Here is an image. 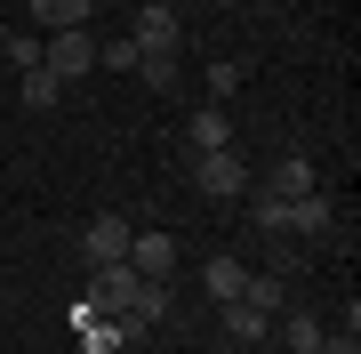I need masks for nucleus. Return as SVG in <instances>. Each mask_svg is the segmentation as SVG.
<instances>
[{"label":"nucleus","mask_w":361,"mask_h":354,"mask_svg":"<svg viewBox=\"0 0 361 354\" xmlns=\"http://www.w3.org/2000/svg\"><path fill=\"white\" fill-rule=\"evenodd\" d=\"M193 185H201L209 201H241L257 177H249V161H241V153H193Z\"/></svg>","instance_id":"obj_1"},{"label":"nucleus","mask_w":361,"mask_h":354,"mask_svg":"<svg viewBox=\"0 0 361 354\" xmlns=\"http://www.w3.org/2000/svg\"><path fill=\"white\" fill-rule=\"evenodd\" d=\"M40 65H49L56 81H80V73L97 65V40H89V25H73V33H49V40H40Z\"/></svg>","instance_id":"obj_2"},{"label":"nucleus","mask_w":361,"mask_h":354,"mask_svg":"<svg viewBox=\"0 0 361 354\" xmlns=\"http://www.w3.org/2000/svg\"><path fill=\"white\" fill-rule=\"evenodd\" d=\"M129 40H137L145 57H177V40H185V16L169 8V0H145V8H137V33H129Z\"/></svg>","instance_id":"obj_3"},{"label":"nucleus","mask_w":361,"mask_h":354,"mask_svg":"<svg viewBox=\"0 0 361 354\" xmlns=\"http://www.w3.org/2000/svg\"><path fill=\"white\" fill-rule=\"evenodd\" d=\"M129 218H89V234H80V258H89V274H97V266H121V258H129Z\"/></svg>","instance_id":"obj_4"},{"label":"nucleus","mask_w":361,"mask_h":354,"mask_svg":"<svg viewBox=\"0 0 361 354\" xmlns=\"http://www.w3.org/2000/svg\"><path fill=\"white\" fill-rule=\"evenodd\" d=\"M281 234L329 242V234H337V210H329V194H297V201H281Z\"/></svg>","instance_id":"obj_5"},{"label":"nucleus","mask_w":361,"mask_h":354,"mask_svg":"<svg viewBox=\"0 0 361 354\" xmlns=\"http://www.w3.org/2000/svg\"><path fill=\"white\" fill-rule=\"evenodd\" d=\"M73 330H80V346H89V354H121V346L137 338L121 314H80V306H73Z\"/></svg>","instance_id":"obj_6"},{"label":"nucleus","mask_w":361,"mask_h":354,"mask_svg":"<svg viewBox=\"0 0 361 354\" xmlns=\"http://www.w3.org/2000/svg\"><path fill=\"white\" fill-rule=\"evenodd\" d=\"M129 266L145 282H169V274H177V242H169V234H137L129 242Z\"/></svg>","instance_id":"obj_7"},{"label":"nucleus","mask_w":361,"mask_h":354,"mask_svg":"<svg viewBox=\"0 0 361 354\" xmlns=\"http://www.w3.org/2000/svg\"><path fill=\"white\" fill-rule=\"evenodd\" d=\"M185 145H193V153H233V113H217V105L193 113L185 121Z\"/></svg>","instance_id":"obj_8"},{"label":"nucleus","mask_w":361,"mask_h":354,"mask_svg":"<svg viewBox=\"0 0 361 354\" xmlns=\"http://www.w3.org/2000/svg\"><path fill=\"white\" fill-rule=\"evenodd\" d=\"M265 194H281V201H297V194H322V170H313V161H305V153H289V161H281V170H273V177H265Z\"/></svg>","instance_id":"obj_9"},{"label":"nucleus","mask_w":361,"mask_h":354,"mask_svg":"<svg viewBox=\"0 0 361 354\" xmlns=\"http://www.w3.org/2000/svg\"><path fill=\"white\" fill-rule=\"evenodd\" d=\"M16 97H25L32 113H56V97H65V81H56L49 65H25V73H16Z\"/></svg>","instance_id":"obj_10"},{"label":"nucleus","mask_w":361,"mask_h":354,"mask_svg":"<svg viewBox=\"0 0 361 354\" xmlns=\"http://www.w3.org/2000/svg\"><path fill=\"white\" fill-rule=\"evenodd\" d=\"M201 282H209V298L225 306V298H241V282H249V266H241V258H225V249H217V258H209V274H201Z\"/></svg>","instance_id":"obj_11"},{"label":"nucleus","mask_w":361,"mask_h":354,"mask_svg":"<svg viewBox=\"0 0 361 354\" xmlns=\"http://www.w3.org/2000/svg\"><path fill=\"white\" fill-rule=\"evenodd\" d=\"M89 8H97V0H32V16H40L49 33H73V25H89Z\"/></svg>","instance_id":"obj_12"},{"label":"nucleus","mask_w":361,"mask_h":354,"mask_svg":"<svg viewBox=\"0 0 361 354\" xmlns=\"http://www.w3.org/2000/svg\"><path fill=\"white\" fill-rule=\"evenodd\" d=\"M265 322H273V314H257L249 298H225V330H233L241 346H257V338H265Z\"/></svg>","instance_id":"obj_13"},{"label":"nucleus","mask_w":361,"mask_h":354,"mask_svg":"<svg viewBox=\"0 0 361 354\" xmlns=\"http://www.w3.org/2000/svg\"><path fill=\"white\" fill-rule=\"evenodd\" d=\"M137 81L153 97H177V57H137Z\"/></svg>","instance_id":"obj_14"},{"label":"nucleus","mask_w":361,"mask_h":354,"mask_svg":"<svg viewBox=\"0 0 361 354\" xmlns=\"http://www.w3.org/2000/svg\"><path fill=\"white\" fill-rule=\"evenodd\" d=\"M241 81H249L241 57H217V65H209V105H217V97H241Z\"/></svg>","instance_id":"obj_15"},{"label":"nucleus","mask_w":361,"mask_h":354,"mask_svg":"<svg viewBox=\"0 0 361 354\" xmlns=\"http://www.w3.org/2000/svg\"><path fill=\"white\" fill-rule=\"evenodd\" d=\"M249 225H257V234H281V194L257 185V194H249Z\"/></svg>","instance_id":"obj_16"},{"label":"nucleus","mask_w":361,"mask_h":354,"mask_svg":"<svg viewBox=\"0 0 361 354\" xmlns=\"http://www.w3.org/2000/svg\"><path fill=\"white\" fill-rule=\"evenodd\" d=\"M241 298L257 306V314H273V306H281V274H249V282H241Z\"/></svg>","instance_id":"obj_17"},{"label":"nucleus","mask_w":361,"mask_h":354,"mask_svg":"<svg viewBox=\"0 0 361 354\" xmlns=\"http://www.w3.org/2000/svg\"><path fill=\"white\" fill-rule=\"evenodd\" d=\"M137 40H97V65H113V73H137Z\"/></svg>","instance_id":"obj_18"},{"label":"nucleus","mask_w":361,"mask_h":354,"mask_svg":"<svg viewBox=\"0 0 361 354\" xmlns=\"http://www.w3.org/2000/svg\"><path fill=\"white\" fill-rule=\"evenodd\" d=\"M322 338H329V330L313 322V314H289V354H313V346H322Z\"/></svg>","instance_id":"obj_19"},{"label":"nucleus","mask_w":361,"mask_h":354,"mask_svg":"<svg viewBox=\"0 0 361 354\" xmlns=\"http://www.w3.org/2000/svg\"><path fill=\"white\" fill-rule=\"evenodd\" d=\"M0 57H8V25H0Z\"/></svg>","instance_id":"obj_20"}]
</instances>
